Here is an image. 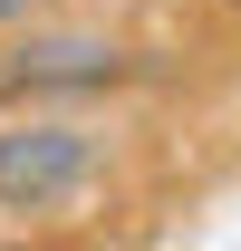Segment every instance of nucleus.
<instances>
[{
    "mask_svg": "<svg viewBox=\"0 0 241 251\" xmlns=\"http://www.w3.org/2000/svg\"><path fill=\"white\" fill-rule=\"evenodd\" d=\"M106 174V135L58 106H20L0 116V222H58L68 203H87Z\"/></svg>",
    "mask_w": 241,
    "mask_h": 251,
    "instance_id": "obj_1",
    "label": "nucleus"
},
{
    "mask_svg": "<svg viewBox=\"0 0 241 251\" xmlns=\"http://www.w3.org/2000/svg\"><path fill=\"white\" fill-rule=\"evenodd\" d=\"M145 58L116 49V39H87V29H29L0 49V97H106V87H135Z\"/></svg>",
    "mask_w": 241,
    "mask_h": 251,
    "instance_id": "obj_2",
    "label": "nucleus"
},
{
    "mask_svg": "<svg viewBox=\"0 0 241 251\" xmlns=\"http://www.w3.org/2000/svg\"><path fill=\"white\" fill-rule=\"evenodd\" d=\"M39 20V0H0V29H29Z\"/></svg>",
    "mask_w": 241,
    "mask_h": 251,
    "instance_id": "obj_3",
    "label": "nucleus"
}]
</instances>
